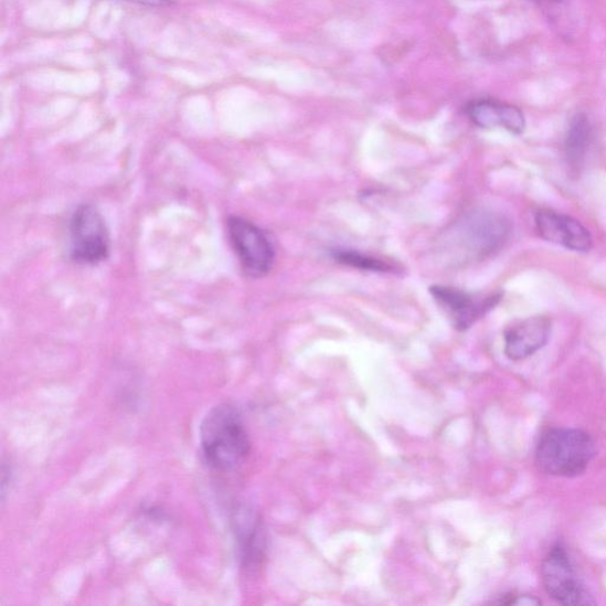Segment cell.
I'll list each match as a JSON object with an SVG mask.
<instances>
[{"label":"cell","mask_w":606,"mask_h":606,"mask_svg":"<svg viewBox=\"0 0 606 606\" xmlns=\"http://www.w3.org/2000/svg\"><path fill=\"white\" fill-rule=\"evenodd\" d=\"M512 233L509 219L490 210H474L450 226L446 251L456 262L485 259L499 252Z\"/></svg>","instance_id":"7a4b0ae2"},{"label":"cell","mask_w":606,"mask_h":606,"mask_svg":"<svg viewBox=\"0 0 606 606\" xmlns=\"http://www.w3.org/2000/svg\"><path fill=\"white\" fill-rule=\"evenodd\" d=\"M333 258L341 265L368 272H390L392 268L382 259L374 258L354 251H333Z\"/></svg>","instance_id":"4fadbf2b"},{"label":"cell","mask_w":606,"mask_h":606,"mask_svg":"<svg viewBox=\"0 0 606 606\" xmlns=\"http://www.w3.org/2000/svg\"><path fill=\"white\" fill-rule=\"evenodd\" d=\"M233 530L243 563L251 565L259 561L265 551V535L258 517L241 507L233 517Z\"/></svg>","instance_id":"8fae6325"},{"label":"cell","mask_w":606,"mask_h":606,"mask_svg":"<svg viewBox=\"0 0 606 606\" xmlns=\"http://www.w3.org/2000/svg\"><path fill=\"white\" fill-rule=\"evenodd\" d=\"M596 446L592 436L577 429H553L540 439L536 465L553 477L576 478L594 460Z\"/></svg>","instance_id":"3957f363"},{"label":"cell","mask_w":606,"mask_h":606,"mask_svg":"<svg viewBox=\"0 0 606 606\" xmlns=\"http://www.w3.org/2000/svg\"><path fill=\"white\" fill-rule=\"evenodd\" d=\"M552 322L538 316L519 321L504 333V353L512 360H523L542 350L551 336Z\"/></svg>","instance_id":"9c48e42d"},{"label":"cell","mask_w":606,"mask_h":606,"mask_svg":"<svg viewBox=\"0 0 606 606\" xmlns=\"http://www.w3.org/2000/svg\"><path fill=\"white\" fill-rule=\"evenodd\" d=\"M226 228L243 273L252 278L266 276L275 259L268 235L255 223L240 216L228 217Z\"/></svg>","instance_id":"5b68a950"},{"label":"cell","mask_w":606,"mask_h":606,"mask_svg":"<svg viewBox=\"0 0 606 606\" xmlns=\"http://www.w3.org/2000/svg\"><path fill=\"white\" fill-rule=\"evenodd\" d=\"M200 435L203 460L216 471L236 469L252 449L242 415L228 403L211 408L201 424Z\"/></svg>","instance_id":"6da1fadb"},{"label":"cell","mask_w":606,"mask_h":606,"mask_svg":"<svg viewBox=\"0 0 606 606\" xmlns=\"http://www.w3.org/2000/svg\"><path fill=\"white\" fill-rule=\"evenodd\" d=\"M125 2L137 3L146 7H167L177 2V0H125Z\"/></svg>","instance_id":"5bb4252c"},{"label":"cell","mask_w":606,"mask_h":606,"mask_svg":"<svg viewBox=\"0 0 606 606\" xmlns=\"http://www.w3.org/2000/svg\"><path fill=\"white\" fill-rule=\"evenodd\" d=\"M433 298L458 331H467L501 301L502 294L479 295L463 289L433 286Z\"/></svg>","instance_id":"8992f818"},{"label":"cell","mask_w":606,"mask_h":606,"mask_svg":"<svg viewBox=\"0 0 606 606\" xmlns=\"http://www.w3.org/2000/svg\"><path fill=\"white\" fill-rule=\"evenodd\" d=\"M593 137V126L588 118L583 113L577 114L570 123L565 139L566 158L572 170L577 171L583 167Z\"/></svg>","instance_id":"7c38bea8"},{"label":"cell","mask_w":606,"mask_h":606,"mask_svg":"<svg viewBox=\"0 0 606 606\" xmlns=\"http://www.w3.org/2000/svg\"><path fill=\"white\" fill-rule=\"evenodd\" d=\"M542 576L546 593L555 602L564 605L593 603L563 547L551 550L543 563Z\"/></svg>","instance_id":"52a82bcc"},{"label":"cell","mask_w":606,"mask_h":606,"mask_svg":"<svg viewBox=\"0 0 606 606\" xmlns=\"http://www.w3.org/2000/svg\"><path fill=\"white\" fill-rule=\"evenodd\" d=\"M536 231L543 240L560 244L576 253H588L593 248V236L577 220L544 209L536 212Z\"/></svg>","instance_id":"ba28073f"},{"label":"cell","mask_w":606,"mask_h":606,"mask_svg":"<svg viewBox=\"0 0 606 606\" xmlns=\"http://www.w3.org/2000/svg\"><path fill=\"white\" fill-rule=\"evenodd\" d=\"M110 238L102 212L79 205L70 223V256L81 266H96L109 257Z\"/></svg>","instance_id":"277c9868"},{"label":"cell","mask_w":606,"mask_h":606,"mask_svg":"<svg viewBox=\"0 0 606 606\" xmlns=\"http://www.w3.org/2000/svg\"><path fill=\"white\" fill-rule=\"evenodd\" d=\"M470 120L481 128L502 127L509 132L521 135L527 127L522 111L513 106L493 100L471 103L467 108Z\"/></svg>","instance_id":"30bf717a"}]
</instances>
